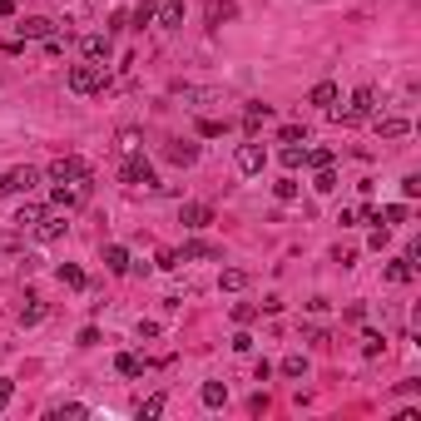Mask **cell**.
<instances>
[{"label":"cell","mask_w":421,"mask_h":421,"mask_svg":"<svg viewBox=\"0 0 421 421\" xmlns=\"http://www.w3.org/2000/svg\"><path fill=\"white\" fill-rule=\"evenodd\" d=\"M327 114H332L337 124H362V119H372V114H377V90H372V84H362V90L352 94L347 110H337V104H332Z\"/></svg>","instance_id":"cell-1"},{"label":"cell","mask_w":421,"mask_h":421,"mask_svg":"<svg viewBox=\"0 0 421 421\" xmlns=\"http://www.w3.org/2000/svg\"><path fill=\"white\" fill-rule=\"evenodd\" d=\"M65 84H70L75 94H99L104 84H110V75H104V65H94V60H84V65H70Z\"/></svg>","instance_id":"cell-2"},{"label":"cell","mask_w":421,"mask_h":421,"mask_svg":"<svg viewBox=\"0 0 421 421\" xmlns=\"http://www.w3.org/2000/svg\"><path fill=\"white\" fill-rule=\"evenodd\" d=\"M119 179L129 183V188H164L154 179V164L149 159H139V154H124V168H119Z\"/></svg>","instance_id":"cell-3"},{"label":"cell","mask_w":421,"mask_h":421,"mask_svg":"<svg viewBox=\"0 0 421 421\" xmlns=\"http://www.w3.org/2000/svg\"><path fill=\"white\" fill-rule=\"evenodd\" d=\"M84 179H90V164L75 159V154H65V159L50 164V183H84Z\"/></svg>","instance_id":"cell-4"},{"label":"cell","mask_w":421,"mask_h":421,"mask_svg":"<svg viewBox=\"0 0 421 421\" xmlns=\"http://www.w3.org/2000/svg\"><path fill=\"white\" fill-rule=\"evenodd\" d=\"M35 183H40V168L20 164V168H10V174H0V194H30Z\"/></svg>","instance_id":"cell-5"},{"label":"cell","mask_w":421,"mask_h":421,"mask_svg":"<svg viewBox=\"0 0 421 421\" xmlns=\"http://www.w3.org/2000/svg\"><path fill=\"white\" fill-rule=\"evenodd\" d=\"M238 174H263V164H268V149L263 144H238Z\"/></svg>","instance_id":"cell-6"},{"label":"cell","mask_w":421,"mask_h":421,"mask_svg":"<svg viewBox=\"0 0 421 421\" xmlns=\"http://www.w3.org/2000/svg\"><path fill=\"white\" fill-rule=\"evenodd\" d=\"M65 228H70L65 214H50V208H45V218L35 223V238H40V243H55V238H65Z\"/></svg>","instance_id":"cell-7"},{"label":"cell","mask_w":421,"mask_h":421,"mask_svg":"<svg viewBox=\"0 0 421 421\" xmlns=\"http://www.w3.org/2000/svg\"><path fill=\"white\" fill-rule=\"evenodd\" d=\"M179 223L199 233V228H208V223H214V208H208V203H183V208H179Z\"/></svg>","instance_id":"cell-8"},{"label":"cell","mask_w":421,"mask_h":421,"mask_svg":"<svg viewBox=\"0 0 421 421\" xmlns=\"http://www.w3.org/2000/svg\"><path fill=\"white\" fill-rule=\"evenodd\" d=\"M55 35V20L50 15H30V20H20V40H50Z\"/></svg>","instance_id":"cell-9"},{"label":"cell","mask_w":421,"mask_h":421,"mask_svg":"<svg viewBox=\"0 0 421 421\" xmlns=\"http://www.w3.org/2000/svg\"><path fill=\"white\" fill-rule=\"evenodd\" d=\"M110 50H114V45H110V35H84V40H79V55H84V60H94V65H99V60H110Z\"/></svg>","instance_id":"cell-10"},{"label":"cell","mask_w":421,"mask_h":421,"mask_svg":"<svg viewBox=\"0 0 421 421\" xmlns=\"http://www.w3.org/2000/svg\"><path fill=\"white\" fill-rule=\"evenodd\" d=\"M268 119H272V104H248V110H243V129H248V134H258Z\"/></svg>","instance_id":"cell-11"},{"label":"cell","mask_w":421,"mask_h":421,"mask_svg":"<svg viewBox=\"0 0 421 421\" xmlns=\"http://www.w3.org/2000/svg\"><path fill=\"white\" fill-rule=\"evenodd\" d=\"M104 268H110V272H129L134 263H129V248H124V243H110V248H104Z\"/></svg>","instance_id":"cell-12"},{"label":"cell","mask_w":421,"mask_h":421,"mask_svg":"<svg viewBox=\"0 0 421 421\" xmlns=\"http://www.w3.org/2000/svg\"><path fill=\"white\" fill-rule=\"evenodd\" d=\"M307 104L332 110V104H337V84H332V79H318V84H312V94H307Z\"/></svg>","instance_id":"cell-13"},{"label":"cell","mask_w":421,"mask_h":421,"mask_svg":"<svg viewBox=\"0 0 421 421\" xmlns=\"http://www.w3.org/2000/svg\"><path fill=\"white\" fill-rule=\"evenodd\" d=\"M411 129V124L402 119V114H387V119H377V134H382V139H402Z\"/></svg>","instance_id":"cell-14"},{"label":"cell","mask_w":421,"mask_h":421,"mask_svg":"<svg viewBox=\"0 0 421 421\" xmlns=\"http://www.w3.org/2000/svg\"><path fill=\"white\" fill-rule=\"evenodd\" d=\"M154 20H159L164 30H174L179 20H183V0H168V5H159V10H154Z\"/></svg>","instance_id":"cell-15"},{"label":"cell","mask_w":421,"mask_h":421,"mask_svg":"<svg viewBox=\"0 0 421 421\" xmlns=\"http://www.w3.org/2000/svg\"><path fill=\"white\" fill-rule=\"evenodd\" d=\"M164 154H168V164H183V168L199 159V149H194V144H183V139H174V144H168Z\"/></svg>","instance_id":"cell-16"},{"label":"cell","mask_w":421,"mask_h":421,"mask_svg":"<svg viewBox=\"0 0 421 421\" xmlns=\"http://www.w3.org/2000/svg\"><path fill=\"white\" fill-rule=\"evenodd\" d=\"M40 322H45V303L25 298V307H20V327H40Z\"/></svg>","instance_id":"cell-17"},{"label":"cell","mask_w":421,"mask_h":421,"mask_svg":"<svg viewBox=\"0 0 421 421\" xmlns=\"http://www.w3.org/2000/svg\"><path fill=\"white\" fill-rule=\"evenodd\" d=\"M233 15H238L233 0H208V25H223V20H233Z\"/></svg>","instance_id":"cell-18"},{"label":"cell","mask_w":421,"mask_h":421,"mask_svg":"<svg viewBox=\"0 0 421 421\" xmlns=\"http://www.w3.org/2000/svg\"><path fill=\"white\" fill-rule=\"evenodd\" d=\"M179 258H194V263H199V258H218V248H214V243H203V238H188Z\"/></svg>","instance_id":"cell-19"},{"label":"cell","mask_w":421,"mask_h":421,"mask_svg":"<svg viewBox=\"0 0 421 421\" xmlns=\"http://www.w3.org/2000/svg\"><path fill=\"white\" fill-rule=\"evenodd\" d=\"M114 367H119V377H144V357L119 352V357H114Z\"/></svg>","instance_id":"cell-20"},{"label":"cell","mask_w":421,"mask_h":421,"mask_svg":"<svg viewBox=\"0 0 421 421\" xmlns=\"http://www.w3.org/2000/svg\"><path fill=\"white\" fill-rule=\"evenodd\" d=\"M218 288H223V292H243V288H248V272H243V268H223Z\"/></svg>","instance_id":"cell-21"},{"label":"cell","mask_w":421,"mask_h":421,"mask_svg":"<svg viewBox=\"0 0 421 421\" xmlns=\"http://www.w3.org/2000/svg\"><path fill=\"white\" fill-rule=\"evenodd\" d=\"M411 258H396V263H387V283H411Z\"/></svg>","instance_id":"cell-22"},{"label":"cell","mask_w":421,"mask_h":421,"mask_svg":"<svg viewBox=\"0 0 421 421\" xmlns=\"http://www.w3.org/2000/svg\"><path fill=\"white\" fill-rule=\"evenodd\" d=\"M362 352H367V357H382V352H387V337L377 332V327H367V332H362Z\"/></svg>","instance_id":"cell-23"},{"label":"cell","mask_w":421,"mask_h":421,"mask_svg":"<svg viewBox=\"0 0 421 421\" xmlns=\"http://www.w3.org/2000/svg\"><path fill=\"white\" fill-rule=\"evenodd\" d=\"M40 218H45V208H40V203H20V214H15V223H20V228H35Z\"/></svg>","instance_id":"cell-24"},{"label":"cell","mask_w":421,"mask_h":421,"mask_svg":"<svg viewBox=\"0 0 421 421\" xmlns=\"http://www.w3.org/2000/svg\"><path fill=\"white\" fill-rule=\"evenodd\" d=\"M228 402V387L223 382H203V407H223Z\"/></svg>","instance_id":"cell-25"},{"label":"cell","mask_w":421,"mask_h":421,"mask_svg":"<svg viewBox=\"0 0 421 421\" xmlns=\"http://www.w3.org/2000/svg\"><path fill=\"white\" fill-rule=\"evenodd\" d=\"M377 223H387V228L392 223H407V203H387L382 214H377Z\"/></svg>","instance_id":"cell-26"},{"label":"cell","mask_w":421,"mask_h":421,"mask_svg":"<svg viewBox=\"0 0 421 421\" xmlns=\"http://www.w3.org/2000/svg\"><path fill=\"white\" fill-rule=\"evenodd\" d=\"M272 194H278V203H292V199H298V179H278Z\"/></svg>","instance_id":"cell-27"},{"label":"cell","mask_w":421,"mask_h":421,"mask_svg":"<svg viewBox=\"0 0 421 421\" xmlns=\"http://www.w3.org/2000/svg\"><path fill=\"white\" fill-rule=\"evenodd\" d=\"M283 377H307V357H298V352L283 357Z\"/></svg>","instance_id":"cell-28"},{"label":"cell","mask_w":421,"mask_h":421,"mask_svg":"<svg viewBox=\"0 0 421 421\" xmlns=\"http://www.w3.org/2000/svg\"><path fill=\"white\" fill-rule=\"evenodd\" d=\"M60 283H65V288H84V272L75 263H60Z\"/></svg>","instance_id":"cell-29"},{"label":"cell","mask_w":421,"mask_h":421,"mask_svg":"<svg viewBox=\"0 0 421 421\" xmlns=\"http://www.w3.org/2000/svg\"><path fill=\"white\" fill-rule=\"evenodd\" d=\"M164 407H168V396H164V392H154L149 402L139 407V416H164Z\"/></svg>","instance_id":"cell-30"},{"label":"cell","mask_w":421,"mask_h":421,"mask_svg":"<svg viewBox=\"0 0 421 421\" xmlns=\"http://www.w3.org/2000/svg\"><path fill=\"white\" fill-rule=\"evenodd\" d=\"M303 164H312V168H332V149H307Z\"/></svg>","instance_id":"cell-31"},{"label":"cell","mask_w":421,"mask_h":421,"mask_svg":"<svg viewBox=\"0 0 421 421\" xmlns=\"http://www.w3.org/2000/svg\"><path fill=\"white\" fill-rule=\"evenodd\" d=\"M303 154H307L303 144H283V164H288V168H303Z\"/></svg>","instance_id":"cell-32"},{"label":"cell","mask_w":421,"mask_h":421,"mask_svg":"<svg viewBox=\"0 0 421 421\" xmlns=\"http://www.w3.org/2000/svg\"><path fill=\"white\" fill-rule=\"evenodd\" d=\"M312 188H318V194H332V188H337V174H332V168H318V179H312Z\"/></svg>","instance_id":"cell-33"},{"label":"cell","mask_w":421,"mask_h":421,"mask_svg":"<svg viewBox=\"0 0 421 421\" xmlns=\"http://www.w3.org/2000/svg\"><path fill=\"white\" fill-rule=\"evenodd\" d=\"M253 318H258V307H253V303H233V322L238 327H248Z\"/></svg>","instance_id":"cell-34"},{"label":"cell","mask_w":421,"mask_h":421,"mask_svg":"<svg viewBox=\"0 0 421 421\" xmlns=\"http://www.w3.org/2000/svg\"><path fill=\"white\" fill-rule=\"evenodd\" d=\"M283 144H307V129L303 124H283Z\"/></svg>","instance_id":"cell-35"},{"label":"cell","mask_w":421,"mask_h":421,"mask_svg":"<svg viewBox=\"0 0 421 421\" xmlns=\"http://www.w3.org/2000/svg\"><path fill=\"white\" fill-rule=\"evenodd\" d=\"M15 402V382H10V377H0V411H5Z\"/></svg>","instance_id":"cell-36"},{"label":"cell","mask_w":421,"mask_h":421,"mask_svg":"<svg viewBox=\"0 0 421 421\" xmlns=\"http://www.w3.org/2000/svg\"><path fill=\"white\" fill-rule=\"evenodd\" d=\"M154 20V0H139V10H134V25H149Z\"/></svg>","instance_id":"cell-37"},{"label":"cell","mask_w":421,"mask_h":421,"mask_svg":"<svg viewBox=\"0 0 421 421\" xmlns=\"http://www.w3.org/2000/svg\"><path fill=\"white\" fill-rule=\"evenodd\" d=\"M179 263H183V258H179V253H174V248H164V253H159V268H164V272H174Z\"/></svg>","instance_id":"cell-38"},{"label":"cell","mask_w":421,"mask_h":421,"mask_svg":"<svg viewBox=\"0 0 421 421\" xmlns=\"http://www.w3.org/2000/svg\"><path fill=\"white\" fill-rule=\"evenodd\" d=\"M402 194H407V199L421 194V174H407V179H402Z\"/></svg>","instance_id":"cell-39"},{"label":"cell","mask_w":421,"mask_h":421,"mask_svg":"<svg viewBox=\"0 0 421 421\" xmlns=\"http://www.w3.org/2000/svg\"><path fill=\"white\" fill-rule=\"evenodd\" d=\"M199 134H203V139H218V134H223V124H218V119H203V124H199Z\"/></svg>","instance_id":"cell-40"},{"label":"cell","mask_w":421,"mask_h":421,"mask_svg":"<svg viewBox=\"0 0 421 421\" xmlns=\"http://www.w3.org/2000/svg\"><path fill=\"white\" fill-rule=\"evenodd\" d=\"M55 416H70V421H79V416H84V407H79V402H65V407H60Z\"/></svg>","instance_id":"cell-41"},{"label":"cell","mask_w":421,"mask_h":421,"mask_svg":"<svg viewBox=\"0 0 421 421\" xmlns=\"http://www.w3.org/2000/svg\"><path fill=\"white\" fill-rule=\"evenodd\" d=\"M387 243H392V233H387V223H382V228H377V233H372V248H377V253H382Z\"/></svg>","instance_id":"cell-42"}]
</instances>
